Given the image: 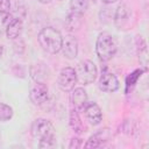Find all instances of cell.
<instances>
[{
    "label": "cell",
    "mask_w": 149,
    "mask_h": 149,
    "mask_svg": "<svg viewBox=\"0 0 149 149\" xmlns=\"http://www.w3.org/2000/svg\"><path fill=\"white\" fill-rule=\"evenodd\" d=\"M129 22V9L126 5H119L116 10H115V15H114V23L116 26V28L119 29H125V27L128 24Z\"/></svg>",
    "instance_id": "cell-12"
},
{
    "label": "cell",
    "mask_w": 149,
    "mask_h": 149,
    "mask_svg": "<svg viewBox=\"0 0 149 149\" xmlns=\"http://www.w3.org/2000/svg\"><path fill=\"white\" fill-rule=\"evenodd\" d=\"M22 29H23V24H22V20L21 19H17V17H13L10 20V22L8 23V26L6 27V35L8 38H17L21 33H22Z\"/></svg>",
    "instance_id": "cell-13"
},
{
    "label": "cell",
    "mask_w": 149,
    "mask_h": 149,
    "mask_svg": "<svg viewBox=\"0 0 149 149\" xmlns=\"http://www.w3.org/2000/svg\"><path fill=\"white\" fill-rule=\"evenodd\" d=\"M9 9H10L9 0H0V14L9 13Z\"/></svg>",
    "instance_id": "cell-19"
},
{
    "label": "cell",
    "mask_w": 149,
    "mask_h": 149,
    "mask_svg": "<svg viewBox=\"0 0 149 149\" xmlns=\"http://www.w3.org/2000/svg\"><path fill=\"white\" fill-rule=\"evenodd\" d=\"M61 50L68 59L76 58L77 54H78V42H77L76 37L72 35H66L65 37H63Z\"/></svg>",
    "instance_id": "cell-7"
},
{
    "label": "cell",
    "mask_w": 149,
    "mask_h": 149,
    "mask_svg": "<svg viewBox=\"0 0 149 149\" xmlns=\"http://www.w3.org/2000/svg\"><path fill=\"white\" fill-rule=\"evenodd\" d=\"M57 83H58V87L64 92H70L72 88H74V85L77 83L74 69L71 66L63 68L59 72Z\"/></svg>",
    "instance_id": "cell-5"
},
{
    "label": "cell",
    "mask_w": 149,
    "mask_h": 149,
    "mask_svg": "<svg viewBox=\"0 0 149 149\" xmlns=\"http://www.w3.org/2000/svg\"><path fill=\"white\" fill-rule=\"evenodd\" d=\"M83 146V141H81V139H78V137H73L72 140H71V143H70V146H69V148H80Z\"/></svg>",
    "instance_id": "cell-20"
},
{
    "label": "cell",
    "mask_w": 149,
    "mask_h": 149,
    "mask_svg": "<svg viewBox=\"0 0 149 149\" xmlns=\"http://www.w3.org/2000/svg\"><path fill=\"white\" fill-rule=\"evenodd\" d=\"M70 126L73 129V132L77 133V134H81L83 130H84V126L80 121L78 111L74 109V108L71 109V112H70Z\"/></svg>",
    "instance_id": "cell-14"
},
{
    "label": "cell",
    "mask_w": 149,
    "mask_h": 149,
    "mask_svg": "<svg viewBox=\"0 0 149 149\" xmlns=\"http://www.w3.org/2000/svg\"><path fill=\"white\" fill-rule=\"evenodd\" d=\"M99 88L104 92H114L119 88L120 83L115 74L111 72H102V74L99 78Z\"/></svg>",
    "instance_id": "cell-8"
},
{
    "label": "cell",
    "mask_w": 149,
    "mask_h": 149,
    "mask_svg": "<svg viewBox=\"0 0 149 149\" xmlns=\"http://www.w3.org/2000/svg\"><path fill=\"white\" fill-rule=\"evenodd\" d=\"M116 49H118V43L112 34L107 31L99 34L95 43V52L101 62L109 61L115 55Z\"/></svg>",
    "instance_id": "cell-3"
},
{
    "label": "cell",
    "mask_w": 149,
    "mask_h": 149,
    "mask_svg": "<svg viewBox=\"0 0 149 149\" xmlns=\"http://www.w3.org/2000/svg\"><path fill=\"white\" fill-rule=\"evenodd\" d=\"M37 40L44 51L49 54H56L61 50L63 36L57 29L52 27H45L40 31Z\"/></svg>",
    "instance_id": "cell-2"
},
{
    "label": "cell",
    "mask_w": 149,
    "mask_h": 149,
    "mask_svg": "<svg viewBox=\"0 0 149 149\" xmlns=\"http://www.w3.org/2000/svg\"><path fill=\"white\" fill-rule=\"evenodd\" d=\"M84 112H85V116H86L87 121L91 125L97 126L101 122L102 113H101L100 107L95 102H87L86 106L84 107Z\"/></svg>",
    "instance_id": "cell-9"
},
{
    "label": "cell",
    "mask_w": 149,
    "mask_h": 149,
    "mask_svg": "<svg viewBox=\"0 0 149 149\" xmlns=\"http://www.w3.org/2000/svg\"><path fill=\"white\" fill-rule=\"evenodd\" d=\"M80 20H81V15H77L73 13H70L68 19H66V26L69 30H76L78 29V27L80 26Z\"/></svg>",
    "instance_id": "cell-16"
},
{
    "label": "cell",
    "mask_w": 149,
    "mask_h": 149,
    "mask_svg": "<svg viewBox=\"0 0 149 149\" xmlns=\"http://www.w3.org/2000/svg\"><path fill=\"white\" fill-rule=\"evenodd\" d=\"M104 3H113V2H115V1H118V0H101Z\"/></svg>",
    "instance_id": "cell-21"
},
{
    "label": "cell",
    "mask_w": 149,
    "mask_h": 149,
    "mask_svg": "<svg viewBox=\"0 0 149 149\" xmlns=\"http://www.w3.org/2000/svg\"><path fill=\"white\" fill-rule=\"evenodd\" d=\"M111 137V133L108 128L101 129L98 133L93 134L92 136H90V139L87 140V142L84 144L85 148H98L100 146H102L105 142H107Z\"/></svg>",
    "instance_id": "cell-11"
},
{
    "label": "cell",
    "mask_w": 149,
    "mask_h": 149,
    "mask_svg": "<svg viewBox=\"0 0 149 149\" xmlns=\"http://www.w3.org/2000/svg\"><path fill=\"white\" fill-rule=\"evenodd\" d=\"M38 2H41V3H49L51 0H37Z\"/></svg>",
    "instance_id": "cell-22"
},
{
    "label": "cell",
    "mask_w": 149,
    "mask_h": 149,
    "mask_svg": "<svg viewBox=\"0 0 149 149\" xmlns=\"http://www.w3.org/2000/svg\"><path fill=\"white\" fill-rule=\"evenodd\" d=\"M88 7V2L87 0H71L70 1V13L77 14V15H84V13L86 12Z\"/></svg>",
    "instance_id": "cell-15"
},
{
    "label": "cell",
    "mask_w": 149,
    "mask_h": 149,
    "mask_svg": "<svg viewBox=\"0 0 149 149\" xmlns=\"http://www.w3.org/2000/svg\"><path fill=\"white\" fill-rule=\"evenodd\" d=\"M31 136L37 139L40 148H54L56 147V133L54 125L43 118L36 119L30 128Z\"/></svg>",
    "instance_id": "cell-1"
},
{
    "label": "cell",
    "mask_w": 149,
    "mask_h": 149,
    "mask_svg": "<svg viewBox=\"0 0 149 149\" xmlns=\"http://www.w3.org/2000/svg\"><path fill=\"white\" fill-rule=\"evenodd\" d=\"M143 71H144V70L137 69V70H135L134 72H132V73L127 77V79H126V87H127V90H128L129 87H132V86H134V85L136 84L137 79L141 77V73H142Z\"/></svg>",
    "instance_id": "cell-18"
},
{
    "label": "cell",
    "mask_w": 149,
    "mask_h": 149,
    "mask_svg": "<svg viewBox=\"0 0 149 149\" xmlns=\"http://www.w3.org/2000/svg\"><path fill=\"white\" fill-rule=\"evenodd\" d=\"M74 71H76L77 81H79L83 85H88V84L93 83L98 74L95 64L88 59H85V61H81L80 63H78Z\"/></svg>",
    "instance_id": "cell-4"
},
{
    "label": "cell",
    "mask_w": 149,
    "mask_h": 149,
    "mask_svg": "<svg viewBox=\"0 0 149 149\" xmlns=\"http://www.w3.org/2000/svg\"><path fill=\"white\" fill-rule=\"evenodd\" d=\"M13 116V108L3 102H0V121H8Z\"/></svg>",
    "instance_id": "cell-17"
},
{
    "label": "cell",
    "mask_w": 149,
    "mask_h": 149,
    "mask_svg": "<svg viewBox=\"0 0 149 149\" xmlns=\"http://www.w3.org/2000/svg\"><path fill=\"white\" fill-rule=\"evenodd\" d=\"M49 88L43 81H37L29 92V98L34 105H42L48 100Z\"/></svg>",
    "instance_id": "cell-6"
},
{
    "label": "cell",
    "mask_w": 149,
    "mask_h": 149,
    "mask_svg": "<svg viewBox=\"0 0 149 149\" xmlns=\"http://www.w3.org/2000/svg\"><path fill=\"white\" fill-rule=\"evenodd\" d=\"M0 36H1V30H0Z\"/></svg>",
    "instance_id": "cell-23"
},
{
    "label": "cell",
    "mask_w": 149,
    "mask_h": 149,
    "mask_svg": "<svg viewBox=\"0 0 149 149\" xmlns=\"http://www.w3.org/2000/svg\"><path fill=\"white\" fill-rule=\"evenodd\" d=\"M71 95H70V100L73 105V108L77 111L84 109V107L87 104V93L83 87H76L72 88L71 91Z\"/></svg>",
    "instance_id": "cell-10"
}]
</instances>
